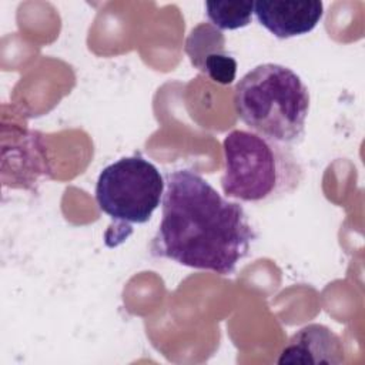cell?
<instances>
[{"mask_svg":"<svg viewBox=\"0 0 365 365\" xmlns=\"http://www.w3.org/2000/svg\"><path fill=\"white\" fill-rule=\"evenodd\" d=\"M255 238L244 208L200 174L175 170L165 175L163 218L150 245L154 257L231 275Z\"/></svg>","mask_w":365,"mask_h":365,"instance_id":"obj_1","label":"cell"},{"mask_svg":"<svg viewBox=\"0 0 365 365\" xmlns=\"http://www.w3.org/2000/svg\"><path fill=\"white\" fill-rule=\"evenodd\" d=\"M234 108L252 133L292 145L305 135L309 91L289 67L264 63L235 84Z\"/></svg>","mask_w":365,"mask_h":365,"instance_id":"obj_2","label":"cell"},{"mask_svg":"<svg viewBox=\"0 0 365 365\" xmlns=\"http://www.w3.org/2000/svg\"><path fill=\"white\" fill-rule=\"evenodd\" d=\"M225 168L221 188L225 197L267 204L292 194L304 170L289 145L247 130H232L222 141Z\"/></svg>","mask_w":365,"mask_h":365,"instance_id":"obj_3","label":"cell"},{"mask_svg":"<svg viewBox=\"0 0 365 365\" xmlns=\"http://www.w3.org/2000/svg\"><path fill=\"white\" fill-rule=\"evenodd\" d=\"M165 181L158 168L141 155L107 165L96 184L98 208L121 227L147 222L163 201Z\"/></svg>","mask_w":365,"mask_h":365,"instance_id":"obj_4","label":"cell"},{"mask_svg":"<svg viewBox=\"0 0 365 365\" xmlns=\"http://www.w3.org/2000/svg\"><path fill=\"white\" fill-rule=\"evenodd\" d=\"M258 23L278 38L312 31L324 14L319 0H261L254 3Z\"/></svg>","mask_w":365,"mask_h":365,"instance_id":"obj_5","label":"cell"},{"mask_svg":"<svg viewBox=\"0 0 365 365\" xmlns=\"http://www.w3.org/2000/svg\"><path fill=\"white\" fill-rule=\"evenodd\" d=\"M345 361L341 338L328 327L309 324L298 329L284 346L278 364H329Z\"/></svg>","mask_w":365,"mask_h":365,"instance_id":"obj_6","label":"cell"},{"mask_svg":"<svg viewBox=\"0 0 365 365\" xmlns=\"http://www.w3.org/2000/svg\"><path fill=\"white\" fill-rule=\"evenodd\" d=\"M221 51H225V37L222 31L211 23L198 24L185 40V53L197 70L201 68L208 56Z\"/></svg>","mask_w":365,"mask_h":365,"instance_id":"obj_7","label":"cell"},{"mask_svg":"<svg viewBox=\"0 0 365 365\" xmlns=\"http://www.w3.org/2000/svg\"><path fill=\"white\" fill-rule=\"evenodd\" d=\"M207 17L218 30H237L248 26L254 1H205Z\"/></svg>","mask_w":365,"mask_h":365,"instance_id":"obj_8","label":"cell"},{"mask_svg":"<svg viewBox=\"0 0 365 365\" xmlns=\"http://www.w3.org/2000/svg\"><path fill=\"white\" fill-rule=\"evenodd\" d=\"M200 71L207 74L212 81L227 86L235 80L237 61L227 51L214 53L204 60Z\"/></svg>","mask_w":365,"mask_h":365,"instance_id":"obj_9","label":"cell"}]
</instances>
